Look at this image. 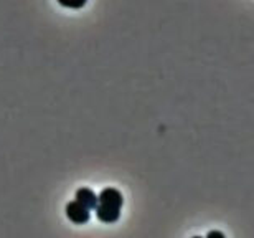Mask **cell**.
<instances>
[{"label":"cell","mask_w":254,"mask_h":238,"mask_svg":"<svg viewBox=\"0 0 254 238\" xmlns=\"http://www.w3.org/2000/svg\"><path fill=\"white\" fill-rule=\"evenodd\" d=\"M124 199L123 194L114 187H106L98 195V205H96V217L103 224H116L121 217Z\"/></svg>","instance_id":"6da1fadb"},{"label":"cell","mask_w":254,"mask_h":238,"mask_svg":"<svg viewBox=\"0 0 254 238\" xmlns=\"http://www.w3.org/2000/svg\"><path fill=\"white\" fill-rule=\"evenodd\" d=\"M64 214L66 217L69 219V222H73L76 225H84L88 224L89 219H91V210H88L86 207H83L79 202H69L64 209Z\"/></svg>","instance_id":"7a4b0ae2"},{"label":"cell","mask_w":254,"mask_h":238,"mask_svg":"<svg viewBox=\"0 0 254 238\" xmlns=\"http://www.w3.org/2000/svg\"><path fill=\"white\" fill-rule=\"evenodd\" d=\"M74 199L83 207H86L88 210H94L96 205H98V195H96L91 189H88V187H81V189L76 190Z\"/></svg>","instance_id":"3957f363"},{"label":"cell","mask_w":254,"mask_h":238,"mask_svg":"<svg viewBox=\"0 0 254 238\" xmlns=\"http://www.w3.org/2000/svg\"><path fill=\"white\" fill-rule=\"evenodd\" d=\"M88 0H58V3L62 7L66 8H73V10H78V8H83Z\"/></svg>","instance_id":"277c9868"},{"label":"cell","mask_w":254,"mask_h":238,"mask_svg":"<svg viewBox=\"0 0 254 238\" xmlns=\"http://www.w3.org/2000/svg\"><path fill=\"white\" fill-rule=\"evenodd\" d=\"M205 238H226V237H225V234H223V232H220V230H211L210 234H208Z\"/></svg>","instance_id":"5b68a950"},{"label":"cell","mask_w":254,"mask_h":238,"mask_svg":"<svg viewBox=\"0 0 254 238\" xmlns=\"http://www.w3.org/2000/svg\"><path fill=\"white\" fill-rule=\"evenodd\" d=\"M193 238H203V237H193Z\"/></svg>","instance_id":"8992f818"}]
</instances>
